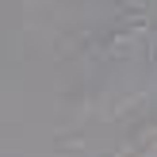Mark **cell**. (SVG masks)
<instances>
[]
</instances>
